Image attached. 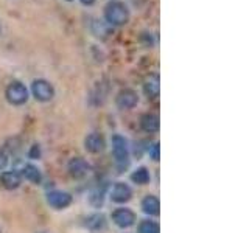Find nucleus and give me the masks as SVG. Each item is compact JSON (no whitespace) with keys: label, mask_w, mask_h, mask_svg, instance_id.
I'll return each instance as SVG.
<instances>
[{"label":"nucleus","mask_w":249,"mask_h":233,"mask_svg":"<svg viewBox=\"0 0 249 233\" xmlns=\"http://www.w3.org/2000/svg\"><path fill=\"white\" fill-rule=\"evenodd\" d=\"M109 196H111V199L114 202H117V204H124V202H128L132 198V190H131V186L128 183L117 182L112 186V190H111V193H109Z\"/></svg>","instance_id":"obj_9"},{"label":"nucleus","mask_w":249,"mask_h":233,"mask_svg":"<svg viewBox=\"0 0 249 233\" xmlns=\"http://www.w3.org/2000/svg\"><path fill=\"white\" fill-rule=\"evenodd\" d=\"M80 2H81L84 6H90V5L95 3V0H80Z\"/></svg>","instance_id":"obj_23"},{"label":"nucleus","mask_w":249,"mask_h":233,"mask_svg":"<svg viewBox=\"0 0 249 233\" xmlns=\"http://www.w3.org/2000/svg\"><path fill=\"white\" fill-rule=\"evenodd\" d=\"M8 165V155L5 154V151L0 150V171H3Z\"/></svg>","instance_id":"obj_20"},{"label":"nucleus","mask_w":249,"mask_h":233,"mask_svg":"<svg viewBox=\"0 0 249 233\" xmlns=\"http://www.w3.org/2000/svg\"><path fill=\"white\" fill-rule=\"evenodd\" d=\"M47 202L49 205L56 208V210H62V208H67L70 204H72V196L66 191H59V190H54L50 191L47 194Z\"/></svg>","instance_id":"obj_7"},{"label":"nucleus","mask_w":249,"mask_h":233,"mask_svg":"<svg viewBox=\"0 0 249 233\" xmlns=\"http://www.w3.org/2000/svg\"><path fill=\"white\" fill-rule=\"evenodd\" d=\"M39 155H41V151H39V146L35 145L33 148H31V151H30V157H31V159H37Z\"/></svg>","instance_id":"obj_22"},{"label":"nucleus","mask_w":249,"mask_h":233,"mask_svg":"<svg viewBox=\"0 0 249 233\" xmlns=\"http://www.w3.org/2000/svg\"><path fill=\"white\" fill-rule=\"evenodd\" d=\"M66 2H72V0H66Z\"/></svg>","instance_id":"obj_24"},{"label":"nucleus","mask_w":249,"mask_h":233,"mask_svg":"<svg viewBox=\"0 0 249 233\" xmlns=\"http://www.w3.org/2000/svg\"><path fill=\"white\" fill-rule=\"evenodd\" d=\"M0 31H2V27H0Z\"/></svg>","instance_id":"obj_25"},{"label":"nucleus","mask_w":249,"mask_h":233,"mask_svg":"<svg viewBox=\"0 0 249 233\" xmlns=\"http://www.w3.org/2000/svg\"><path fill=\"white\" fill-rule=\"evenodd\" d=\"M142 210L143 213L150 215V216H158L159 212H160V202L156 196H146L143 200H142Z\"/></svg>","instance_id":"obj_13"},{"label":"nucleus","mask_w":249,"mask_h":233,"mask_svg":"<svg viewBox=\"0 0 249 233\" xmlns=\"http://www.w3.org/2000/svg\"><path fill=\"white\" fill-rule=\"evenodd\" d=\"M111 217L112 222L120 229H128L136 222V215L129 208H117Z\"/></svg>","instance_id":"obj_6"},{"label":"nucleus","mask_w":249,"mask_h":233,"mask_svg":"<svg viewBox=\"0 0 249 233\" xmlns=\"http://www.w3.org/2000/svg\"><path fill=\"white\" fill-rule=\"evenodd\" d=\"M0 181H2V185L6 190H16V188H19L22 183V176L18 171H5V173L0 176Z\"/></svg>","instance_id":"obj_11"},{"label":"nucleus","mask_w":249,"mask_h":233,"mask_svg":"<svg viewBox=\"0 0 249 233\" xmlns=\"http://www.w3.org/2000/svg\"><path fill=\"white\" fill-rule=\"evenodd\" d=\"M105 20L111 27H122L129 20V10L120 0H111L105 6Z\"/></svg>","instance_id":"obj_1"},{"label":"nucleus","mask_w":249,"mask_h":233,"mask_svg":"<svg viewBox=\"0 0 249 233\" xmlns=\"http://www.w3.org/2000/svg\"><path fill=\"white\" fill-rule=\"evenodd\" d=\"M5 97L8 100V103H11L13 106H22L28 101V89L20 81H13L6 87Z\"/></svg>","instance_id":"obj_3"},{"label":"nucleus","mask_w":249,"mask_h":233,"mask_svg":"<svg viewBox=\"0 0 249 233\" xmlns=\"http://www.w3.org/2000/svg\"><path fill=\"white\" fill-rule=\"evenodd\" d=\"M84 146H86V150H88L89 152L100 154V152L105 151L106 140H105L103 135L98 134V132H92V134H89L88 137L84 138Z\"/></svg>","instance_id":"obj_10"},{"label":"nucleus","mask_w":249,"mask_h":233,"mask_svg":"<svg viewBox=\"0 0 249 233\" xmlns=\"http://www.w3.org/2000/svg\"><path fill=\"white\" fill-rule=\"evenodd\" d=\"M143 90L145 93L150 98H156L159 95V90H160V85H159V76L158 75H153L150 76L143 84Z\"/></svg>","instance_id":"obj_15"},{"label":"nucleus","mask_w":249,"mask_h":233,"mask_svg":"<svg viewBox=\"0 0 249 233\" xmlns=\"http://www.w3.org/2000/svg\"><path fill=\"white\" fill-rule=\"evenodd\" d=\"M67 169H69V174L72 176L73 179H83V177L88 176L90 166H89V163L86 162L84 159L73 157V159H70L69 165H67Z\"/></svg>","instance_id":"obj_8"},{"label":"nucleus","mask_w":249,"mask_h":233,"mask_svg":"<svg viewBox=\"0 0 249 233\" xmlns=\"http://www.w3.org/2000/svg\"><path fill=\"white\" fill-rule=\"evenodd\" d=\"M137 103H139V95L132 89H122L115 97V104L122 111H129V109L136 107Z\"/></svg>","instance_id":"obj_5"},{"label":"nucleus","mask_w":249,"mask_h":233,"mask_svg":"<svg viewBox=\"0 0 249 233\" xmlns=\"http://www.w3.org/2000/svg\"><path fill=\"white\" fill-rule=\"evenodd\" d=\"M88 227L92 230V232H103L106 229V221H105V216H101V215H93L89 217V221H88Z\"/></svg>","instance_id":"obj_17"},{"label":"nucleus","mask_w":249,"mask_h":233,"mask_svg":"<svg viewBox=\"0 0 249 233\" xmlns=\"http://www.w3.org/2000/svg\"><path fill=\"white\" fill-rule=\"evenodd\" d=\"M159 116L156 114H143L142 118H140V128H142L148 134H153V132L159 131Z\"/></svg>","instance_id":"obj_12"},{"label":"nucleus","mask_w":249,"mask_h":233,"mask_svg":"<svg viewBox=\"0 0 249 233\" xmlns=\"http://www.w3.org/2000/svg\"><path fill=\"white\" fill-rule=\"evenodd\" d=\"M112 154L115 160V166L119 169V173H123L129 165V150H128V142L122 135H114L112 137Z\"/></svg>","instance_id":"obj_2"},{"label":"nucleus","mask_w":249,"mask_h":233,"mask_svg":"<svg viewBox=\"0 0 249 233\" xmlns=\"http://www.w3.org/2000/svg\"><path fill=\"white\" fill-rule=\"evenodd\" d=\"M31 93L37 101L47 103V101L53 100L54 87L47 80H35L33 84H31Z\"/></svg>","instance_id":"obj_4"},{"label":"nucleus","mask_w":249,"mask_h":233,"mask_svg":"<svg viewBox=\"0 0 249 233\" xmlns=\"http://www.w3.org/2000/svg\"><path fill=\"white\" fill-rule=\"evenodd\" d=\"M150 179H151L150 171H148L145 166L137 168L134 173L131 174V181L134 183H137V185H146L148 182H150Z\"/></svg>","instance_id":"obj_16"},{"label":"nucleus","mask_w":249,"mask_h":233,"mask_svg":"<svg viewBox=\"0 0 249 233\" xmlns=\"http://www.w3.org/2000/svg\"><path fill=\"white\" fill-rule=\"evenodd\" d=\"M139 233H160V227L154 221H142L139 224Z\"/></svg>","instance_id":"obj_18"},{"label":"nucleus","mask_w":249,"mask_h":233,"mask_svg":"<svg viewBox=\"0 0 249 233\" xmlns=\"http://www.w3.org/2000/svg\"><path fill=\"white\" fill-rule=\"evenodd\" d=\"M159 143H154L151 148H150V157L154 160V162H158L159 159H160V154H159Z\"/></svg>","instance_id":"obj_19"},{"label":"nucleus","mask_w":249,"mask_h":233,"mask_svg":"<svg viewBox=\"0 0 249 233\" xmlns=\"http://www.w3.org/2000/svg\"><path fill=\"white\" fill-rule=\"evenodd\" d=\"M22 176L25 177L27 181H30L31 183H41V181H42L41 171H39L37 166L31 165V163H27V165L23 166V169H22Z\"/></svg>","instance_id":"obj_14"},{"label":"nucleus","mask_w":249,"mask_h":233,"mask_svg":"<svg viewBox=\"0 0 249 233\" xmlns=\"http://www.w3.org/2000/svg\"><path fill=\"white\" fill-rule=\"evenodd\" d=\"M95 25H97V30H93V34H95V36H101V33H107V30L105 28V25H103V23H98L97 20H95Z\"/></svg>","instance_id":"obj_21"}]
</instances>
